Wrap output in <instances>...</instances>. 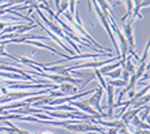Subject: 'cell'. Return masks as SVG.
Wrapping results in <instances>:
<instances>
[{
    "instance_id": "3957f363",
    "label": "cell",
    "mask_w": 150,
    "mask_h": 134,
    "mask_svg": "<svg viewBox=\"0 0 150 134\" xmlns=\"http://www.w3.org/2000/svg\"><path fill=\"white\" fill-rule=\"evenodd\" d=\"M123 28H125V31H122V32H123V35H125L126 40H127L129 52H130L133 56H135L137 60H138V55L135 54V39H134V30H133V22L129 20L127 23L123 24Z\"/></svg>"
},
{
    "instance_id": "5b68a950",
    "label": "cell",
    "mask_w": 150,
    "mask_h": 134,
    "mask_svg": "<svg viewBox=\"0 0 150 134\" xmlns=\"http://www.w3.org/2000/svg\"><path fill=\"white\" fill-rule=\"evenodd\" d=\"M106 93H107V111H106V116L107 118H112L114 117V94H115V87H112L110 84L106 86Z\"/></svg>"
},
{
    "instance_id": "ba28073f",
    "label": "cell",
    "mask_w": 150,
    "mask_h": 134,
    "mask_svg": "<svg viewBox=\"0 0 150 134\" xmlns=\"http://www.w3.org/2000/svg\"><path fill=\"white\" fill-rule=\"evenodd\" d=\"M0 131H4L6 134H32L27 130H22L18 126H15L13 123L6 121V126H0Z\"/></svg>"
},
{
    "instance_id": "6da1fadb",
    "label": "cell",
    "mask_w": 150,
    "mask_h": 134,
    "mask_svg": "<svg viewBox=\"0 0 150 134\" xmlns=\"http://www.w3.org/2000/svg\"><path fill=\"white\" fill-rule=\"evenodd\" d=\"M64 129L72 133H90V131H98V133H105L102 128L91 123L90 121H81L76 123H71V125H66Z\"/></svg>"
},
{
    "instance_id": "7a4b0ae2",
    "label": "cell",
    "mask_w": 150,
    "mask_h": 134,
    "mask_svg": "<svg viewBox=\"0 0 150 134\" xmlns=\"http://www.w3.org/2000/svg\"><path fill=\"white\" fill-rule=\"evenodd\" d=\"M70 105H72V107H76V109L79 110V111L84 113V114H88V116H91L93 118L95 119H102L105 118V117L102 116V114H99V113L95 109H93V107L88 105L87 99H81V101H72V102H70Z\"/></svg>"
},
{
    "instance_id": "30bf717a",
    "label": "cell",
    "mask_w": 150,
    "mask_h": 134,
    "mask_svg": "<svg viewBox=\"0 0 150 134\" xmlns=\"http://www.w3.org/2000/svg\"><path fill=\"white\" fill-rule=\"evenodd\" d=\"M58 89H59V91H62L64 97H70V95H72L74 93L78 91L76 86L72 83H60L58 84Z\"/></svg>"
},
{
    "instance_id": "ffe728a7",
    "label": "cell",
    "mask_w": 150,
    "mask_h": 134,
    "mask_svg": "<svg viewBox=\"0 0 150 134\" xmlns=\"http://www.w3.org/2000/svg\"><path fill=\"white\" fill-rule=\"evenodd\" d=\"M134 134H149V130H137Z\"/></svg>"
},
{
    "instance_id": "7c38bea8",
    "label": "cell",
    "mask_w": 150,
    "mask_h": 134,
    "mask_svg": "<svg viewBox=\"0 0 150 134\" xmlns=\"http://www.w3.org/2000/svg\"><path fill=\"white\" fill-rule=\"evenodd\" d=\"M23 43H24V44H30V46L40 47V48H46V50L51 51V52H54V54H60L59 51H56L55 48H52V47H50V46H47V44L42 43V42H36V40H24ZM60 55H63V54H60ZM63 56H64V55H63Z\"/></svg>"
},
{
    "instance_id": "52a82bcc",
    "label": "cell",
    "mask_w": 150,
    "mask_h": 134,
    "mask_svg": "<svg viewBox=\"0 0 150 134\" xmlns=\"http://www.w3.org/2000/svg\"><path fill=\"white\" fill-rule=\"evenodd\" d=\"M146 6H150V1H146V0H141V1H134V8H133V12H131V16H130V20L134 23L135 19H144V16L139 13L141 8L142 7H146Z\"/></svg>"
},
{
    "instance_id": "5bb4252c",
    "label": "cell",
    "mask_w": 150,
    "mask_h": 134,
    "mask_svg": "<svg viewBox=\"0 0 150 134\" xmlns=\"http://www.w3.org/2000/svg\"><path fill=\"white\" fill-rule=\"evenodd\" d=\"M106 84H110L112 87H126V86H127V82L122 81V79H111V81H107Z\"/></svg>"
},
{
    "instance_id": "e0dca14e",
    "label": "cell",
    "mask_w": 150,
    "mask_h": 134,
    "mask_svg": "<svg viewBox=\"0 0 150 134\" xmlns=\"http://www.w3.org/2000/svg\"><path fill=\"white\" fill-rule=\"evenodd\" d=\"M122 66L121 67H118V69H115V70H112L111 72H109V74L106 75V77H110L111 79H119L121 78V75H122Z\"/></svg>"
},
{
    "instance_id": "8992f818",
    "label": "cell",
    "mask_w": 150,
    "mask_h": 134,
    "mask_svg": "<svg viewBox=\"0 0 150 134\" xmlns=\"http://www.w3.org/2000/svg\"><path fill=\"white\" fill-rule=\"evenodd\" d=\"M145 107V106H144ZM144 107H138V109H130V110H126V111L122 113V116H121V121L125 123L126 126H129V123L131 122V119L134 118V117H137L138 114L141 113V110L144 109Z\"/></svg>"
},
{
    "instance_id": "d6986e66",
    "label": "cell",
    "mask_w": 150,
    "mask_h": 134,
    "mask_svg": "<svg viewBox=\"0 0 150 134\" xmlns=\"http://www.w3.org/2000/svg\"><path fill=\"white\" fill-rule=\"evenodd\" d=\"M69 6H70L69 12L71 13V15H74V12H75V7H76V1H69Z\"/></svg>"
},
{
    "instance_id": "8fae6325",
    "label": "cell",
    "mask_w": 150,
    "mask_h": 134,
    "mask_svg": "<svg viewBox=\"0 0 150 134\" xmlns=\"http://www.w3.org/2000/svg\"><path fill=\"white\" fill-rule=\"evenodd\" d=\"M125 63V60H117L115 63H110V65H106V66H102L100 69H98L99 70V72L103 75V77H106L109 72H111L112 70H115V69H118V67H121L122 65Z\"/></svg>"
},
{
    "instance_id": "4fadbf2b",
    "label": "cell",
    "mask_w": 150,
    "mask_h": 134,
    "mask_svg": "<svg viewBox=\"0 0 150 134\" xmlns=\"http://www.w3.org/2000/svg\"><path fill=\"white\" fill-rule=\"evenodd\" d=\"M130 123H133V126H135L137 130H149V123L147 122H142L138 116L131 119Z\"/></svg>"
},
{
    "instance_id": "ac0fdd59",
    "label": "cell",
    "mask_w": 150,
    "mask_h": 134,
    "mask_svg": "<svg viewBox=\"0 0 150 134\" xmlns=\"http://www.w3.org/2000/svg\"><path fill=\"white\" fill-rule=\"evenodd\" d=\"M0 56H6V58H9V59H13V60H18L19 62V58H15V56L9 55L6 51V44H0Z\"/></svg>"
},
{
    "instance_id": "9a60e30c",
    "label": "cell",
    "mask_w": 150,
    "mask_h": 134,
    "mask_svg": "<svg viewBox=\"0 0 150 134\" xmlns=\"http://www.w3.org/2000/svg\"><path fill=\"white\" fill-rule=\"evenodd\" d=\"M94 74H95V78H97L98 81H99V83H100V87H102L103 90H105V89H106V86H107V84H106V81H105V77H103V75L100 74V72H99V70H98V69H95V70H94Z\"/></svg>"
},
{
    "instance_id": "2e32d148",
    "label": "cell",
    "mask_w": 150,
    "mask_h": 134,
    "mask_svg": "<svg viewBox=\"0 0 150 134\" xmlns=\"http://www.w3.org/2000/svg\"><path fill=\"white\" fill-rule=\"evenodd\" d=\"M126 6H127V12L125 13V15L121 18L122 22H125V19L127 18V16H131V12H133V8H134V1L133 0H129V1H126Z\"/></svg>"
},
{
    "instance_id": "9c48e42d",
    "label": "cell",
    "mask_w": 150,
    "mask_h": 134,
    "mask_svg": "<svg viewBox=\"0 0 150 134\" xmlns=\"http://www.w3.org/2000/svg\"><path fill=\"white\" fill-rule=\"evenodd\" d=\"M105 54H79V55H71V56H64L63 59L64 60H79V59H93L95 60L97 58H100V56H103Z\"/></svg>"
},
{
    "instance_id": "277c9868",
    "label": "cell",
    "mask_w": 150,
    "mask_h": 134,
    "mask_svg": "<svg viewBox=\"0 0 150 134\" xmlns=\"http://www.w3.org/2000/svg\"><path fill=\"white\" fill-rule=\"evenodd\" d=\"M103 93H105V90H103L100 86H98V87L95 89V91H94V94L91 95V98H88L87 99V102H88V105H90L93 109H95L99 114H102L105 118H107L106 113L103 111L102 105H100V101H102V98H103Z\"/></svg>"
}]
</instances>
